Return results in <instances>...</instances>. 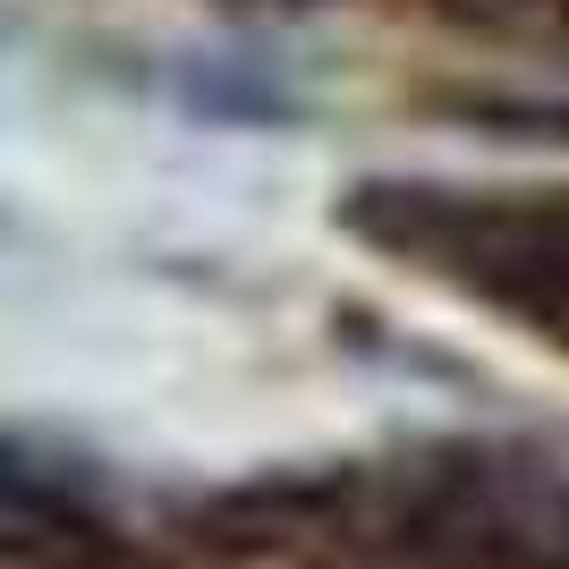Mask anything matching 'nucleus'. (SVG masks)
Listing matches in <instances>:
<instances>
[{"label":"nucleus","mask_w":569,"mask_h":569,"mask_svg":"<svg viewBox=\"0 0 569 569\" xmlns=\"http://www.w3.org/2000/svg\"><path fill=\"white\" fill-rule=\"evenodd\" d=\"M426 9L501 43H569V0H426Z\"/></svg>","instance_id":"nucleus-1"}]
</instances>
